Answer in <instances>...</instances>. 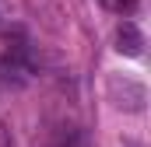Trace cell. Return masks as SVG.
I'll return each instance as SVG.
<instances>
[{"label":"cell","instance_id":"1","mask_svg":"<svg viewBox=\"0 0 151 147\" xmlns=\"http://www.w3.org/2000/svg\"><path fill=\"white\" fill-rule=\"evenodd\" d=\"M109 102H113L116 109L123 112H144V105H148V88L141 84V81H134V77H119V74H113L109 77Z\"/></svg>","mask_w":151,"mask_h":147},{"label":"cell","instance_id":"2","mask_svg":"<svg viewBox=\"0 0 151 147\" xmlns=\"http://www.w3.org/2000/svg\"><path fill=\"white\" fill-rule=\"evenodd\" d=\"M116 49L123 53V56H144V32L127 18V21H119V28H116Z\"/></svg>","mask_w":151,"mask_h":147},{"label":"cell","instance_id":"3","mask_svg":"<svg viewBox=\"0 0 151 147\" xmlns=\"http://www.w3.org/2000/svg\"><path fill=\"white\" fill-rule=\"evenodd\" d=\"M106 11H113V14H123V18H130L134 11H137V0H99Z\"/></svg>","mask_w":151,"mask_h":147},{"label":"cell","instance_id":"4","mask_svg":"<svg viewBox=\"0 0 151 147\" xmlns=\"http://www.w3.org/2000/svg\"><path fill=\"white\" fill-rule=\"evenodd\" d=\"M0 147H18V144H14V137H11V130H7L4 123H0Z\"/></svg>","mask_w":151,"mask_h":147}]
</instances>
